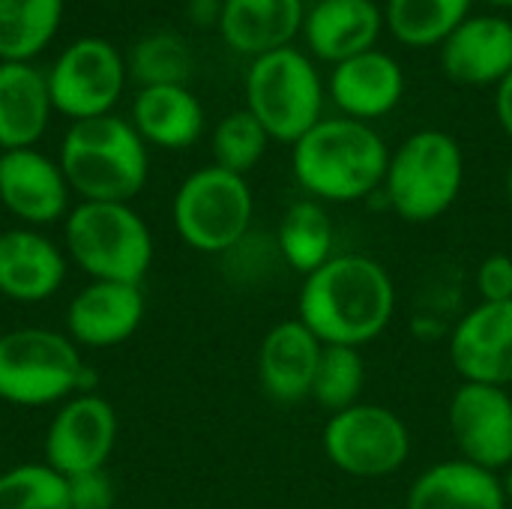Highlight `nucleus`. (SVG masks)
<instances>
[{"label":"nucleus","mask_w":512,"mask_h":509,"mask_svg":"<svg viewBox=\"0 0 512 509\" xmlns=\"http://www.w3.org/2000/svg\"><path fill=\"white\" fill-rule=\"evenodd\" d=\"M396 288L390 273L366 255H333L303 279L297 321L321 345L363 348L393 321Z\"/></svg>","instance_id":"f257e3e1"},{"label":"nucleus","mask_w":512,"mask_h":509,"mask_svg":"<svg viewBox=\"0 0 512 509\" xmlns=\"http://www.w3.org/2000/svg\"><path fill=\"white\" fill-rule=\"evenodd\" d=\"M294 177L321 204H351L384 186L390 147L351 117H324L294 144Z\"/></svg>","instance_id":"f03ea898"},{"label":"nucleus","mask_w":512,"mask_h":509,"mask_svg":"<svg viewBox=\"0 0 512 509\" xmlns=\"http://www.w3.org/2000/svg\"><path fill=\"white\" fill-rule=\"evenodd\" d=\"M147 144L114 114L78 120L60 144V171L81 201L129 204L147 183Z\"/></svg>","instance_id":"7ed1b4c3"},{"label":"nucleus","mask_w":512,"mask_h":509,"mask_svg":"<svg viewBox=\"0 0 512 509\" xmlns=\"http://www.w3.org/2000/svg\"><path fill=\"white\" fill-rule=\"evenodd\" d=\"M465 186V153L450 132L420 129L393 153L384 177L387 204L414 225L441 219Z\"/></svg>","instance_id":"20e7f679"},{"label":"nucleus","mask_w":512,"mask_h":509,"mask_svg":"<svg viewBox=\"0 0 512 509\" xmlns=\"http://www.w3.org/2000/svg\"><path fill=\"white\" fill-rule=\"evenodd\" d=\"M246 111L270 141L294 147L324 120V81L315 60L294 45L255 57L246 72Z\"/></svg>","instance_id":"39448f33"},{"label":"nucleus","mask_w":512,"mask_h":509,"mask_svg":"<svg viewBox=\"0 0 512 509\" xmlns=\"http://www.w3.org/2000/svg\"><path fill=\"white\" fill-rule=\"evenodd\" d=\"M66 249L93 282L141 285L153 261L147 222L114 201H81L66 219Z\"/></svg>","instance_id":"423d86ee"},{"label":"nucleus","mask_w":512,"mask_h":509,"mask_svg":"<svg viewBox=\"0 0 512 509\" xmlns=\"http://www.w3.org/2000/svg\"><path fill=\"white\" fill-rule=\"evenodd\" d=\"M96 372L81 363L75 342L63 333L24 327L0 336V399L21 408H42L69 393L90 390Z\"/></svg>","instance_id":"0eeeda50"},{"label":"nucleus","mask_w":512,"mask_h":509,"mask_svg":"<svg viewBox=\"0 0 512 509\" xmlns=\"http://www.w3.org/2000/svg\"><path fill=\"white\" fill-rule=\"evenodd\" d=\"M171 213L174 228L189 249L225 255L246 240L255 201L246 177L207 165L180 183Z\"/></svg>","instance_id":"6e6552de"},{"label":"nucleus","mask_w":512,"mask_h":509,"mask_svg":"<svg viewBox=\"0 0 512 509\" xmlns=\"http://www.w3.org/2000/svg\"><path fill=\"white\" fill-rule=\"evenodd\" d=\"M324 453L348 477L378 480L396 474L411 456L408 426L384 405H354L330 414L324 426Z\"/></svg>","instance_id":"1a4fd4ad"},{"label":"nucleus","mask_w":512,"mask_h":509,"mask_svg":"<svg viewBox=\"0 0 512 509\" xmlns=\"http://www.w3.org/2000/svg\"><path fill=\"white\" fill-rule=\"evenodd\" d=\"M48 93L54 111L72 123L111 114L123 87H126V60L123 54L99 36L75 39L51 66Z\"/></svg>","instance_id":"9d476101"},{"label":"nucleus","mask_w":512,"mask_h":509,"mask_svg":"<svg viewBox=\"0 0 512 509\" xmlns=\"http://www.w3.org/2000/svg\"><path fill=\"white\" fill-rule=\"evenodd\" d=\"M117 444V414L93 393L69 399L48 426L45 435V465L63 480L105 471V462Z\"/></svg>","instance_id":"9b49d317"},{"label":"nucleus","mask_w":512,"mask_h":509,"mask_svg":"<svg viewBox=\"0 0 512 509\" xmlns=\"http://www.w3.org/2000/svg\"><path fill=\"white\" fill-rule=\"evenodd\" d=\"M450 432L465 462L495 474L512 465V396L507 387L462 381L450 399Z\"/></svg>","instance_id":"f8f14e48"},{"label":"nucleus","mask_w":512,"mask_h":509,"mask_svg":"<svg viewBox=\"0 0 512 509\" xmlns=\"http://www.w3.org/2000/svg\"><path fill=\"white\" fill-rule=\"evenodd\" d=\"M450 363L468 384H512V300L474 306L450 336Z\"/></svg>","instance_id":"ddd939ff"},{"label":"nucleus","mask_w":512,"mask_h":509,"mask_svg":"<svg viewBox=\"0 0 512 509\" xmlns=\"http://www.w3.org/2000/svg\"><path fill=\"white\" fill-rule=\"evenodd\" d=\"M441 66L462 87H498L512 72V21L507 15H468L441 45Z\"/></svg>","instance_id":"4468645a"},{"label":"nucleus","mask_w":512,"mask_h":509,"mask_svg":"<svg viewBox=\"0 0 512 509\" xmlns=\"http://www.w3.org/2000/svg\"><path fill=\"white\" fill-rule=\"evenodd\" d=\"M0 201L3 207L27 225H51L63 219L69 207V183L60 162L45 153L3 150L0 153Z\"/></svg>","instance_id":"2eb2a0df"},{"label":"nucleus","mask_w":512,"mask_h":509,"mask_svg":"<svg viewBox=\"0 0 512 509\" xmlns=\"http://www.w3.org/2000/svg\"><path fill=\"white\" fill-rule=\"evenodd\" d=\"M327 90L342 117L372 123L387 117L402 102L405 72L396 57L381 48H372L333 66Z\"/></svg>","instance_id":"dca6fc26"},{"label":"nucleus","mask_w":512,"mask_h":509,"mask_svg":"<svg viewBox=\"0 0 512 509\" xmlns=\"http://www.w3.org/2000/svg\"><path fill=\"white\" fill-rule=\"evenodd\" d=\"M384 30V9L375 0H315L306 6L303 39L309 54L321 63H345L363 51L378 48Z\"/></svg>","instance_id":"f3484780"},{"label":"nucleus","mask_w":512,"mask_h":509,"mask_svg":"<svg viewBox=\"0 0 512 509\" xmlns=\"http://www.w3.org/2000/svg\"><path fill=\"white\" fill-rule=\"evenodd\" d=\"M144 318V294L126 282H90L81 288L66 315L72 342L87 348H114L126 342Z\"/></svg>","instance_id":"a211bd4d"},{"label":"nucleus","mask_w":512,"mask_h":509,"mask_svg":"<svg viewBox=\"0 0 512 509\" xmlns=\"http://www.w3.org/2000/svg\"><path fill=\"white\" fill-rule=\"evenodd\" d=\"M324 345L303 321L276 324L258 351V381L261 390L282 405H294L312 396L315 372L321 363Z\"/></svg>","instance_id":"6ab92c4d"},{"label":"nucleus","mask_w":512,"mask_h":509,"mask_svg":"<svg viewBox=\"0 0 512 509\" xmlns=\"http://www.w3.org/2000/svg\"><path fill=\"white\" fill-rule=\"evenodd\" d=\"M66 279L63 252L30 228L0 234V294L15 303H42Z\"/></svg>","instance_id":"aec40b11"},{"label":"nucleus","mask_w":512,"mask_h":509,"mask_svg":"<svg viewBox=\"0 0 512 509\" xmlns=\"http://www.w3.org/2000/svg\"><path fill=\"white\" fill-rule=\"evenodd\" d=\"M303 21L306 0H222L219 33L228 48L255 60L294 45Z\"/></svg>","instance_id":"412c9836"},{"label":"nucleus","mask_w":512,"mask_h":509,"mask_svg":"<svg viewBox=\"0 0 512 509\" xmlns=\"http://www.w3.org/2000/svg\"><path fill=\"white\" fill-rule=\"evenodd\" d=\"M51 111L48 78L33 63H0V150L33 147Z\"/></svg>","instance_id":"4be33fe9"},{"label":"nucleus","mask_w":512,"mask_h":509,"mask_svg":"<svg viewBox=\"0 0 512 509\" xmlns=\"http://www.w3.org/2000/svg\"><path fill=\"white\" fill-rule=\"evenodd\" d=\"M405 509H507V489L495 471L450 459L417 477Z\"/></svg>","instance_id":"5701e85b"},{"label":"nucleus","mask_w":512,"mask_h":509,"mask_svg":"<svg viewBox=\"0 0 512 509\" xmlns=\"http://www.w3.org/2000/svg\"><path fill=\"white\" fill-rule=\"evenodd\" d=\"M132 126L144 144L183 150L201 138L204 108L189 87H141L132 102Z\"/></svg>","instance_id":"b1692460"},{"label":"nucleus","mask_w":512,"mask_h":509,"mask_svg":"<svg viewBox=\"0 0 512 509\" xmlns=\"http://www.w3.org/2000/svg\"><path fill=\"white\" fill-rule=\"evenodd\" d=\"M471 6L474 0H387L384 27L408 48H441Z\"/></svg>","instance_id":"393cba45"},{"label":"nucleus","mask_w":512,"mask_h":509,"mask_svg":"<svg viewBox=\"0 0 512 509\" xmlns=\"http://www.w3.org/2000/svg\"><path fill=\"white\" fill-rule=\"evenodd\" d=\"M276 243L285 264L297 273L309 276L324 267L333 258V222L324 204L315 198L294 201L279 222Z\"/></svg>","instance_id":"a878e982"},{"label":"nucleus","mask_w":512,"mask_h":509,"mask_svg":"<svg viewBox=\"0 0 512 509\" xmlns=\"http://www.w3.org/2000/svg\"><path fill=\"white\" fill-rule=\"evenodd\" d=\"M63 0H0V63H30L54 39Z\"/></svg>","instance_id":"bb28decb"},{"label":"nucleus","mask_w":512,"mask_h":509,"mask_svg":"<svg viewBox=\"0 0 512 509\" xmlns=\"http://www.w3.org/2000/svg\"><path fill=\"white\" fill-rule=\"evenodd\" d=\"M126 72L141 87H186L192 75V51L183 36L171 30H156L132 45Z\"/></svg>","instance_id":"cd10ccee"},{"label":"nucleus","mask_w":512,"mask_h":509,"mask_svg":"<svg viewBox=\"0 0 512 509\" xmlns=\"http://www.w3.org/2000/svg\"><path fill=\"white\" fill-rule=\"evenodd\" d=\"M363 387H366V363L360 348L324 345L309 399H315L324 411L339 414L360 405Z\"/></svg>","instance_id":"c85d7f7f"},{"label":"nucleus","mask_w":512,"mask_h":509,"mask_svg":"<svg viewBox=\"0 0 512 509\" xmlns=\"http://www.w3.org/2000/svg\"><path fill=\"white\" fill-rule=\"evenodd\" d=\"M270 135L252 111H231L213 129V165L246 177L267 153Z\"/></svg>","instance_id":"c756f323"},{"label":"nucleus","mask_w":512,"mask_h":509,"mask_svg":"<svg viewBox=\"0 0 512 509\" xmlns=\"http://www.w3.org/2000/svg\"><path fill=\"white\" fill-rule=\"evenodd\" d=\"M0 509H69L66 480L45 462L0 474Z\"/></svg>","instance_id":"7c9ffc66"},{"label":"nucleus","mask_w":512,"mask_h":509,"mask_svg":"<svg viewBox=\"0 0 512 509\" xmlns=\"http://www.w3.org/2000/svg\"><path fill=\"white\" fill-rule=\"evenodd\" d=\"M69 509H114V483L105 471H90L66 480Z\"/></svg>","instance_id":"2f4dec72"},{"label":"nucleus","mask_w":512,"mask_h":509,"mask_svg":"<svg viewBox=\"0 0 512 509\" xmlns=\"http://www.w3.org/2000/svg\"><path fill=\"white\" fill-rule=\"evenodd\" d=\"M477 291L480 303H510L512 300V258L495 252L483 258L477 267Z\"/></svg>","instance_id":"473e14b6"},{"label":"nucleus","mask_w":512,"mask_h":509,"mask_svg":"<svg viewBox=\"0 0 512 509\" xmlns=\"http://www.w3.org/2000/svg\"><path fill=\"white\" fill-rule=\"evenodd\" d=\"M495 114L501 129L512 138V72L495 87Z\"/></svg>","instance_id":"72a5a7b5"},{"label":"nucleus","mask_w":512,"mask_h":509,"mask_svg":"<svg viewBox=\"0 0 512 509\" xmlns=\"http://www.w3.org/2000/svg\"><path fill=\"white\" fill-rule=\"evenodd\" d=\"M189 15L195 24L207 27V24H216L219 27V15H222V0H192L189 3Z\"/></svg>","instance_id":"f704fd0d"},{"label":"nucleus","mask_w":512,"mask_h":509,"mask_svg":"<svg viewBox=\"0 0 512 509\" xmlns=\"http://www.w3.org/2000/svg\"><path fill=\"white\" fill-rule=\"evenodd\" d=\"M483 3H489L495 9H512V0H483Z\"/></svg>","instance_id":"c9c22d12"},{"label":"nucleus","mask_w":512,"mask_h":509,"mask_svg":"<svg viewBox=\"0 0 512 509\" xmlns=\"http://www.w3.org/2000/svg\"><path fill=\"white\" fill-rule=\"evenodd\" d=\"M507 195H510V201H512V165H510V171H507Z\"/></svg>","instance_id":"e433bc0d"},{"label":"nucleus","mask_w":512,"mask_h":509,"mask_svg":"<svg viewBox=\"0 0 512 509\" xmlns=\"http://www.w3.org/2000/svg\"><path fill=\"white\" fill-rule=\"evenodd\" d=\"M312 3H315V0H312Z\"/></svg>","instance_id":"4c0bfd02"}]
</instances>
